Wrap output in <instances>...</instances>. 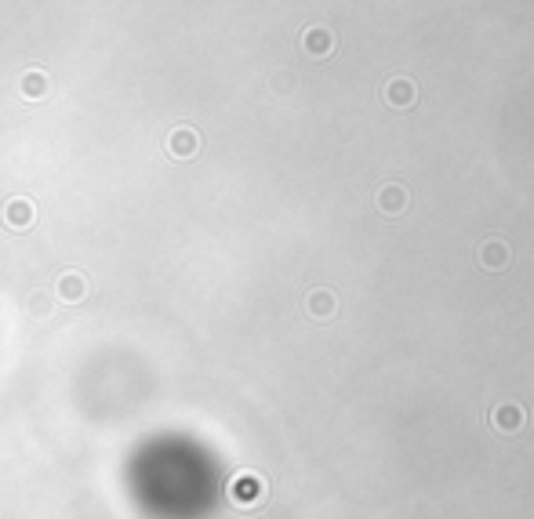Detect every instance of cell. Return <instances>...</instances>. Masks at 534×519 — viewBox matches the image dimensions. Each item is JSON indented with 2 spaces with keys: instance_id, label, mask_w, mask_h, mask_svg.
Listing matches in <instances>:
<instances>
[{
  "instance_id": "obj_1",
  "label": "cell",
  "mask_w": 534,
  "mask_h": 519,
  "mask_svg": "<svg viewBox=\"0 0 534 519\" xmlns=\"http://www.w3.org/2000/svg\"><path fill=\"white\" fill-rule=\"evenodd\" d=\"M495 425H498V428H505V432H509V428H520V425H523L520 407H502V410H498V418H495Z\"/></svg>"
},
{
  "instance_id": "obj_2",
  "label": "cell",
  "mask_w": 534,
  "mask_h": 519,
  "mask_svg": "<svg viewBox=\"0 0 534 519\" xmlns=\"http://www.w3.org/2000/svg\"><path fill=\"white\" fill-rule=\"evenodd\" d=\"M382 207H386V214H396V211L403 207V189L389 185L386 192H382Z\"/></svg>"
},
{
  "instance_id": "obj_3",
  "label": "cell",
  "mask_w": 534,
  "mask_h": 519,
  "mask_svg": "<svg viewBox=\"0 0 534 519\" xmlns=\"http://www.w3.org/2000/svg\"><path fill=\"white\" fill-rule=\"evenodd\" d=\"M389 102H396V105H408L411 102V84L408 80H396V84H389Z\"/></svg>"
},
{
  "instance_id": "obj_4",
  "label": "cell",
  "mask_w": 534,
  "mask_h": 519,
  "mask_svg": "<svg viewBox=\"0 0 534 519\" xmlns=\"http://www.w3.org/2000/svg\"><path fill=\"white\" fill-rule=\"evenodd\" d=\"M483 258H487V265H502V258H505V254H502V244H490Z\"/></svg>"
}]
</instances>
